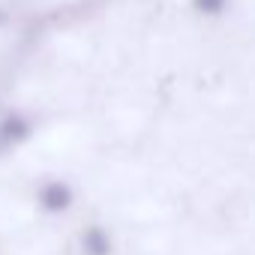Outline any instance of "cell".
Listing matches in <instances>:
<instances>
[{"label":"cell","instance_id":"obj_2","mask_svg":"<svg viewBox=\"0 0 255 255\" xmlns=\"http://www.w3.org/2000/svg\"><path fill=\"white\" fill-rule=\"evenodd\" d=\"M81 240H84V252L87 255H111V234L105 228L93 225V228L84 231Z\"/></svg>","mask_w":255,"mask_h":255},{"label":"cell","instance_id":"obj_1","mask_svg":"<svg viewBox=\"0 0 255 255\" xmlns=\"http://www.w3.org/2000/svg\"><path fill=\"white\" fill-rule=\"evenodd\" d=\"M39 201H42V207H45L48 213H63V210H69V204H72V189H69L66 183H48V186L39 192Z\"/></svg>","mask_w":255,"mask_h":255},{"label":"cell","instance_id":"obj_3","mask_svg":"<svg viewBox=\"0 0 255 255\" xmlns=\"http://www.w3.org/2000/svg\"><path fill=\"white\" fill-rule=\"evenodd\" d=\"M0 135H3L9 144H15V141H21V138L27 135V129H24V123H21V120H9V123H3Z\"/></svg>","mask_w":255,"mask_h":255}]
</instances>
